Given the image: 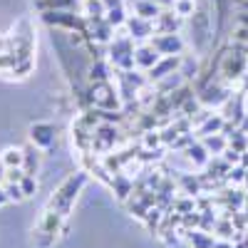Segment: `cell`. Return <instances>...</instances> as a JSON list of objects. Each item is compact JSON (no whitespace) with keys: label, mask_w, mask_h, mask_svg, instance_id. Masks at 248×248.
I'll return each instance as SVG.
<instances>
[{"label":"cell","mask_w":248,"mask_h":248,"mask_svg":"<svg viewBox=\"0 0 248 248\" xmlns=\"http://www.w3.org/2000/svg\"><path fill=\"white\" fill-rule=\"evenodd\" d=\"M176 28H179V17H176V13H159L156 25H154V30H159V35L176 32Z\"/></svg>","instance_id":"4fadbf2b"},{"label":"cell","mask_w":248,"mask_h":248,"mask_svg":"<svg viewBox=\"0 0 248 248\" xmlns=\"http://www.w3.org/2000/svg\"><path fill=\"white\" fill-rule=\"evenodd\" d=\"M203 147L214 152V154H223L226 147H229V141H226V134H209V137H203Z\"/></svg>","instance_id":"2e32d148"},{"label":"cell","mask_w":248,"mask_h":248,"mask_svg":"<svg viewBox=\"0 0 248 248\" xmlns=\"http://www.w3.org/2000/svg\"><path fill=\"white\" fill-rule=\"evenodd\" d=\"M214 248H233V243H231V241H226V238H221V241L214 243Z\"/></svg>","instance_id":"4dcf8cb0"},{"label":"cell","mask_w":248,"mask_h":248,"mask_svg":"<svg viewBox=\"0 0 248 248\" xmlns=\"http://www.w3.org/2000/svg\"><path fill=\"white\" fill-rule=\"evenodd\" d=\"M25 176V171H23V167H10V169H5V181H10V184H20V179Z\"/></svg>","instance_id":"83f0119b"},{"label":"cell","mask_w":248,"mask_h":248,"mask_svg":"<svg viewBox=\"0 0 248 248\" xmlns=\"http://www.w3.org/2000/svg\"><path fill=\"white\" fill-rule=\"evenodd\" d=\"M229 99V92L221 90L218 85H209V87H203L201 92V102L203 105H221V102Z\"/></svg>","instance_id":"5bb4252c"},{"label":"cell","mask_w":248,"mask_h":248,"mask_svg":"<svg viewBox=\"0 0 248 248\" xmlns=\"http://www.w3.org/2000/svg\"><path fill=\"white\" fill-rule=\"evenodd\" d=\"M102 3H105L107 10H112V8H119L122 5V0H102Z\"/></svg>","instance_id":"f546056e"},{"label":"cell","mask_w":248,"mask_h":248,"mask_svg":"<svg viewBox=\"0 0 248 248\" xmlns=\"http://www.w3.org/2000/svg\"><path fill=\"white\" fill-rule=\"evenodd\" d=\"M246 167H243V164H241V167H231L229 169V174H226V179H229V181H233V184H243V179H246Z\"/></svg>","instance_id":"484cf974"},{"label":"cell","mask_w":248,"mask_h":248,"mask_svg":"<svg viewBox=\"0 0 248 248\" xmlns=\"http://www.w3.org/2000/svg\"><path fill=\"white\" fill-rule=\"evenodd\" d=\"M174 13L176 15H194V0H176L174 3Z\"/></svg>","instance_id":"d4e9b609"},{"label":"cell","mask_w":248,"mask_h":248,"mask_svg":"<svg viewBox=\"0 0 248 248\" xmlns=\"http://www.w3.org/2000/svg\"><path fill=\"white\" fill-rule=\"evenodd\" d=\"M152 45L161 52V55H179L184 47V40L176 32H167V35H159L152 40Z\"/></svg>","instance_id":"52a82bcc"},{"label":"cell","mask_w":248,"mask_h":248,"mask_svg":"<svg viewBox=\"0 0 248 248\" xmlns=\"http://www.w3.org/2000/svg\"><path fill=\"white\" fill-rule=\"evenodd\" d=\"M43 10H70L75 8V0H40Z\"/></svg>","instance_id":"ffe728a7"},{"label":"cell","mask_w":248,"mask_h":248,"mask_svg":"<svg viewBox=\"0 0 248 248\" xmlns=\"http://www.w3.org/2000/svg\"><path fill=\"white\" fill-rule=\"evenodd\" d=\"M152 3H156V5H164V8H169V5H174L176 0H152Z\"/></svg>","instance_id":"d6a6232c"},{"label":"cell","mask_w":248,"mask_h":248,"mask_svg":"<svg viewBox=\"0 0 248 248\" xmlns=\"http://www.w3.org/2000/svg\"><path fill=\"white\" fill-rule=\"evenodd\" d=\"M181 184L186 186V189H189L191 196L199 194V179H194V176H189V174H184V176H181Z\"/></svg>","instance_id":"f1b7e54d"},{"label":"cell","mask_w":248,"mask_h":248,"mask_svg":"<svg viewBox=\"0 0 248 248\" xmlns=\"http://www.w3.org/2000/svg\"><path fill=\"white\" fill-rule=\"evenodd\" d=\"M62 221H65V218H62L57 211L45 209L43 218H40L37 229H35V243H37L40 248H50V246L55 243V236L65 229V223H62Z\"/></svg>","instance_id":"7a4b0ae2"},{"label":"cell","mask_w":248,"mask_h":248,"mask_svg":"<svg viewBox=\"0 0 248 248\" xmlns=\"http://www.w3.org/2000/svg\"><path fill=\"white\" fill-rule=\"evenodd\" d=\"M233 248H248V233H243V236H241V241H238V243H233Z\"/></svg>","instance_id":"1f68e13d"},{"label":"cell","mask_w":248,"mask_h":248,"mask_svg":"<svg viewBox=\"0 0 248 248\" xmlns=\"http://www.w3.org/2000/svg\"><path fill=\"white\" fill-rule=\"evenodd\" d=\"M105 20H107V23H109L112 28H119L122 23H127V17H124V10H122V5H119V8H112V10H107Z\"/></svg>","instance_id":"7402d4cb"},{"label":"cell","mask_w":248,"mask_h":248,"mask_svg":"<svg viewBox=\"0 0 248 248\" xmlns=\"http://www.w3.org/2000/svg\"><path fill=\"white\" fill-rule=\"evenodd\" d=\"M30 141L37 149H50L57 141V127L50 122H35L30 127Z\"/></svg>","instance_id":"8992f818"},{"label":"cell","mask_w":248,"mask_h":248,"mask_svg":"<svg viewBox=\"0 0 248 248\" xmlns=\"http://www.w3.org/2000/svg\"><path fill=\"white\" fill-rule=\"evenodd\" d=\"M109 60L124 72V70H132L134 67V47L129 43V37H117L112 43V50H109Z\"/></svg>","instance_id":"5b68a950"},{"label":"cell","mask_w":248,"mask_h":248,"mask_svg":"<svg viewBox=\"0 0 248 248\" xmlns=\"http://www.w3.org/2000/svg\"><path fill=\"white\" fill-rule=\"evenodd\" d=\"M20 189H23V194H25V196H32V194L37 191V181H35V176L25 174L23 179H20Z\"/></svg>","instance_id":"603a6c76"},{"label":"cell","mask_w":248,"mask_h":248,"mask_svg":"<svg viewBox=\"0 0 248 248\" xmlns=\"http://www.w3.org/2000/svg\"><path fill=\"white\" fill-rule=\"evenodd\" d=\"M243 206H246V211H243V218L248 221V194H246V201H243Z\"/></svg>","instance_id":"e575fe53"},{"label":"cell","mask_w":248,"mask_h":248,"mask_svg":"<svg viewBox=\"0 0 248 248\" xmlns=\"http://www.w3.org/2000/svg\"><path fill=\"white\" fill-rule=\"evenodd\" d=\"M127 25H129V32H132V37H137V40H141V37H149L152 35V23L149 20H144V17H129L127 20Z\"/></svg>","instance_id":"7c38bea8"},{"label":"cell","mask_w":248,"mask_h":248,"mask_svg":"<svg viewBox=\"0 0 248 248\" xmlns=\"http://www.w3.org/2000/svg\"><path fill=\"white\" fill-rule=\"evenodd\" d=\"M176 65H179V57H174V55H167V57H164V60H159L156 65L149 70V79H164V77L174 75Z\"/></svg>","instance_id":"9c48e42d"},{"label":"cell","mask_w":248,"mask_h":248,"mask_svg":"<svg viewBox=\"0 0 248 248\" xmlns=\"http://www.w3.org/2000/svg\"><path fill=\"white\" fill-rule=\"evenodd\" d=\"M37 169H40V152H37L35 144H30V147L23 149V171L30 174V176H35Z\"/></svg>","instance_id":"8fae6325"},{"label":"cell","mask_w":248,"mask_h":248,"mask_svg":"<svg viewBox=\"0 0 248 248\" xmlns=\"http://www.w3.org/2000/svg\"><path fill=\"white\" fill-rule=\"evenodd\" d=\"M87 179H90L87 171H75V174H70V176L52 191V196H50V201H47V209L57 211L62 218H67L70 211H72V206H75V199L79 196V191H82V186L87 184Z\"/></svg>","instance_id":"6da1fadb"},{"label":"cell","mask_w":248,"mask_h":248,"mask_svg":"<svg viewBox=\"0 0 248 248\" xmlns=\"http://www.w3.org/2000/svg\"><path fill=\"white\" fill-rule=\"evenodd\" d=\"M137 15L144 20H156L159 17V5L152 3V0H137Z\"/></svg>","instance_id":"e0dca14e"},{"label":"cell","mask_w":248,"mask_h":248,"mask_svg":"<svg viewBox=\"0 0 248 248\" xmlns=\"http://www.w3.org/2000/svg\"><path fill=\"white\" fill-rule=\"evenodd\" d=\"M43 20L47 25H52V28H65V30H77V32H82V35H87L90 37V30H87V20L85 17H79V15H75V13H70V10H45L43 13Z\"/></svg>","instance_id":"3957f363"},{"label":"cell","mask_w":248,"mask_h":248,"mask_svg":"<svg viewBox=\"0 0 248 248\" xmlns=\"http://www.w3.org/2000/svg\"><path fill=\"white\" fill-rule=\"evenodd\" d=\"M85 13L90 15V20H97V17L107 15V8H105L102 0H85Z\"/></svg>","instance_id":"d6986e66"},{"label":"cell","mask_w":248,"mask_h":248,"mask_svg":"<svg viewBox=\"0 0 248 248\" xmlns=\"http://www.w3.org/2000/svg\"><path fill=\"white\" fill-rule=\"evenodd\" d=\"M107 77H109V75H107V65H105L102 60H97L94 65L90 67V79H92V82H105Z\"/></svg>","instance_id":"44dd1931"},{"label":"cell","mask_w":248,"mask_h":248,"mask_svg":"<svg viewBox=\"0 0 248 248\" xmlns=\"http://www.w3.org/2000/svg\"><path fill=\"white\" fill-rule=\"evenodd\" d=\"M196 70H199V65H196V60H191V57H184V65H181V70H179V75L181 77H194L196 75Z\"/></svg>","instance_id":"cb8c5ba5"},{"label":"cell","mask_w":248,"mask_h":248,"mask_svg":"<svg viewBox=\"0 0 248 248\" xmlns=\"http://www.w3.org/2000/svg\"><path fill=\"white\" fill-rule=\"evenodd\" d=\"M8 201H10V199H8V191H5V189H0V206H5Z\"/></svg>","instance_id":"836d02e7"},{"label":"cell","mask_w":248,"mask_h":248,"mask_svg":"<svg viewBox=\"0 0 248 248\" xmlns=\"http://www.w3.org/2000/svg\"><path fill=\"white\" fill-rule=\"evenodd\" d=\"M5 179V167H3V161H0V181Z\"/></svg>","instance_id":"d590c367"},{"label":"cell","mask_w":248,"mask_h":248,"mask_svg":"<svg viewBox=\"0 0 248 248\" xmlns=\"http://www.w3.org/2000/svg\"><path fill=\"white\" fill-rule=\"evenodd\" d=\"M159 57H161V52L154 45H141V47L134 50V65H139V67H144V70L149 72L159 62Z\"/></svg>","instance_id":"ba28073f"},{"label":"cell","mask_w":248,"mask_h":248,"mask_svg":"<svg viewBox=\"0 0 248 248\" xmlns=\"http://www.w3.org/2000/svg\"><path fill=\"white\" fill-rule=\"evenodd\" d=\"M186 236H189V241H191V246L194 248H214V243H216V238L209 233V231H184Z\"/></svg>","instance_id":"9a60e30c"},{"label":"cell","mask_w":248,"mask_h":248,"mask_svg":"<svg viewBox=\"0 0 248 248\" xmlns=\"http://www.w3.org/2000/svg\"><path fill=\"white\" fill-rule=\"evenodd\" d=\"M5 191H8V199H10V201H23V199H25L23 189H20V184H10V181H8Z\"/></svg>","instance_id":"4316f807"},{"label":"cell","mask_w":248,"mask_h":248,"mask_svg":"<svg viewBox=\"0 0 248 248\" xmlns=\"http://www.w3.org/2000/svg\"><path fill=\"white\" fill-rule=\"evenodd\" d=\"M184 154H186V159H189V161H194L196 167H206V164H209V154H211V152L203 147V141H201V144L191 141L189 147L184 149Z\"/></svg>","instance_id":"30bf717a"},{"label":"cell","mask_w":248,"mask_h":248,"mask_svg":"<svg viewBox=\"0 0 248 248\" xmlns=\"http://www.w3.org/2000/svg\"><path fill=\"white\" fill-rule=\"evenodd\" d=\"M0 161H3L5 169H10V167H23V149H15V147L5 149L3 156H0Z\"/></svg>","instance_id":"ac0fdd59"},{"label":"cell","mask_w":248,"mask_h":248,"mask_svg":"<svg viewBox=\"0 0 248 248\" xmlns=\"http://www.w3.org/2000/svg\"><path fill=\"white\" fill-rule=\"evenodd\" d=\"M90 94V105H94L97 109H119V97L117 90L109 85V82H94V85L87 90Z\"/></svg>","instance_id":"277c9868"}]
</instances>
